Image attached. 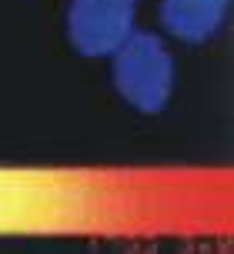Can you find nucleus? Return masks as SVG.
<instances>
[{"label": "nucleus", "mask_w": 234, "mask_h": 254, "mask_svg": "<svg viewBox=\"0 0 234 254\" xmlns=\"http://www.w3.org/2000/svg\"><path fill=\"white\" fill-rule=\"evenodd\" d=\"M64 27L80 57L104 61L137 30V0H67Z\"/></svg>", "instance_id": "2"}, {"label": "nucleus", "mask_w": 234, "mask_h": 254, "mask_svg": "<svg viewBox=\"0 0 234 254\" xmlns=\"http://www.w3.org/2000/svg\"><path fill=\"white\" fill-rule=\"evenodd\" d=\"M231 0H161L157 20L168 37L181 44H204L228 20Z\"/></svg>", "instance_id": "3"}, {"label": "nucleus", "mask_w": 234, "mask_h": 254, "mask_svg": "<svg viewBox=\"0 0 234 254\" xmlns=\"http://www.w3.org/2000/svg\"><path fill=\"white\" fill-rule=\"evenodd\" d=\"M107 61H111V84L130 111L161 114L171 104L177 64L161 34L134 30Z\"/></svg>", "instance_id": "1"}]
</instances>
